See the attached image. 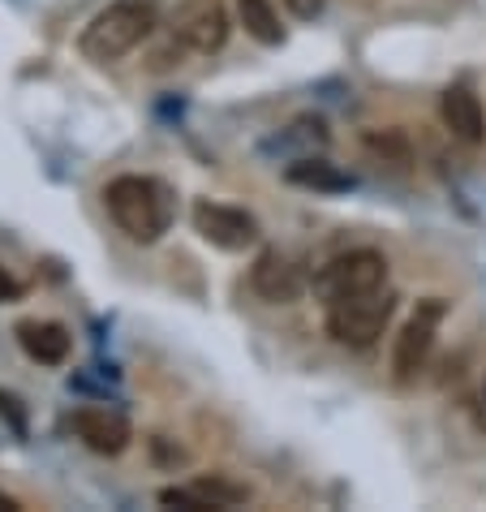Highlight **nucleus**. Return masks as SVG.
Masks as SVG:
<instances>
[{
	"instance_id": "f3484780",
	"label": "nucleus",
	"mask_w": 486,
	"mask_h": 512,
	"mask_svg": "<svg viewBox=\"0 0 486 512\" xmlns=\"http://www.w3.org/2000/svg\"><path fill=\"white\" fill-rule=\"evenodd\" d=\"M0 418H9L13 422V431H26V418H22V409H18V401H13V396H5V392H0Z\"/></svg>"
},
{
	"instance_id": "0eeeda50",
	"label": "nucleus",
	"mask_w": 486,
	"mask_h": 512,
	"mask_svg": "<svg viewBox=\"0 0 486 512\" xmlns=\"http://www.w3.org/2000/svg\"><path fill=\"white\" fill-rule=\"evenodd\" d=\"M194 233L216 250L228 254H241L259 241V220L241 207H224V203H194Z\"/></svg>"
},
{
	"instance_id": "423d86ee",
	"label": "nucleus",
	"mask_w": 486,
	"mask_h": 512,
	"mask_svg": "<svg viewBox=\"0 0 486 512\" xmlns=\"http://www.w3.org/2000/svg\"><path fill=\"white\" fill-rule=\"evenodd\" d=\"M443 310H448V306H443L439 297H426V302L405 319V327H400V336L392 345V375H396V383H413L422 375V366L431 362Z\"/></svg>"
},
{
	"instance_id": "6e6552de",
	"label": "nucleus",
	"mask_w": 486,
	"mask_h": 512,
	"mask_svg": "<svg viewBox=\"0 0 486 512\" xmlns=\"http://www.w3.org/2000/svg\"><path fill=\"white\" fill-rule=\"evenodd\" d=\"M69 431L91 452H99V457H117V452L130 448V422H125L117 409H104V405L74 409V414H69Z\"/></svg>"
},
{
	"instance_id": "20e7f679",
	"label": "nucleus",
	"mask_w": 486,
	"mask_h": 512,
	"mask_svg": "<svg viewBox=\"0 0 486 512\" xmlns=\"http://www.w3.org/2000/svg\"><path fill=\"white\" fill-rule=\"evenodd\" d=\"M388 284V259L379 250H349L340 259L323 263L314 276V293L323 302H340V297H357V293H375Z\"/></svg>"
},
{
	"instance_id": "6ab92c4d",
	"label": "nucleus",
	"mask_w": 486,
	"mask_h": 512,
	"mask_svg": "<svg viewBox=\"0 0 486 512\" xmlns=\"http://www.w3.org/2000/svg\"><path fill=\"white\" fill-rule=\"evenodd\" d=\"M474 422L486 431V379H482V392H478V405H474Z\"/></svg>"
},
{
	"instance_id": "9b49d317",
	"label": "nucleus",
	"mask_w": 486,
	"mask_h": 512,
	"mask_svg": "<svg viewBox=\"0 0 486 512\" xmlns=\"http://www.w3.org/2000/svg\"><path fill=\"white\" fill-rule=\"evenodd\" d=\"M13 336H18L26 358L39 366H61L69 358V327L52 323V319H22L13 327Z\"/></svg>"
},
{
	"instance_id": "f03ea898",
	"label": "nucleus",
	"mask_w": 486,
	"mask_h": 512,
	"mask_svg": "<svg viewBox=\"0 0 486 512\" xmlns=\"http://www.w3.org/2000/svg\"><path fill=\"white\" fill-rule=\"evenodd\" d=\"M155 22H160V13H155L151 0H117V5H108L104 13H95L91 26L78 39V48L87 61L112 65V61H121V56H130L142 39H151Z\"/></svg>"
},
{
	"instance_id": "a211bd4d",
	"label": "nucleus",
	"mask_w": 486,
	"mask_h": 512,
	"mask_svg": "<svg viewBox=\"0 0 486 512\" xmlns=\"http://www.w3.org/2000/svg\"><path fill=\"white\" fill-rule=\"evenodd\" d=\"M18 297H22V284L13 280L5 267H0V306H5V302H18Z\"/></svg>"
},
{
	"instance_id": "dca6fc26",
	"label": "nucleus",
	"mask_w": 486,
	"mask_h": 512,
	"mask_svg": "<svg viewBox=\"0 0 486 512\" xmlns=\"http://www.w3.org/2000/svg\"><path fill=\"white\" fill-rule=\"evenodd\" d=\"M284 5H289V13H293V18L310 22V18H319V13H323V5H327V0H284Z\"/></svg>"
},
{
	"instance_id": "2eb2a0df",
	"label": "nucleus",
	"mask_w": 486,
	"mask_h": 512,
	"mask_svg": "<svg viewBox=\"0 0 486 512\" xmlns=\"http://www.w3.org/2000/svg\"><path fill=\"white\" fill-rule=\"evenodd\" d=\"M160 504L185 508V512H216V504H211L207 495H198L194 487H190V491H185V487H164V491H160Z\"/></svg>"
},
{
	"instance_id": "1a4fd4ad",
	"label": "nucleus",
	"mask_w": 486,
	"mask_h": 512,
	"mask_svg": "<svg viewBox=\"0 0 486 512\" xmlns=\"http://www.w3.org/2000/svg\"><path fill=\"white\" fill-rule=\"evenodd\" d=\"M250 289L263 297V302H276V306H289L306 293V276L289 254L280 250H263L250 267Z\"/></svg>"
},
{
	"instance_id": "f257e3e1",
	"label": "nucleus",
	"mask_w": 486,
	"mask_h": 512,
	"mask_svg": "<svg viewBox=\"0 0 486 512\" xmlns=\"http://www.w3.org/2000/svg\"><path fill=\"white\" fill-rule=\"evenodd\" d=\"M104 207H108L112 224H117L130 241H138V246H155V241L173 229L177 194L168 190L160 177L125 173V177L104 186Z\"/></svg>"
},
{
	"instance_id": "9d476101",
	"label": "nucleus",
	"mask_w": 486,
	"mask_h": 512,
	"mask_svg": "<svg viewBox=\"0 0 486 512\" xmlns=\"http://www.w3.org/2000/svg\"><path fill=\"white\" fill-rule=\"evenodd\" d=\"M439 117H443V130H448L456 142L465 147H478L486 138V112L478 104V95L469 87H448L439 95Z\"/></svg>"
},
{
	"instance_id": "39448f33",
	"label": "nucleus",
	"mask_w": 486,
	"mask_h": 512,
	"mask_svg": "<svg viewBox=\"0 0 486 512\" xmlns=\"http://www.w3.org/2000/svg\"><path fill=\"white\" fill-rule=\"evenodd\" d=\"M168 39L190 56H211L228 44V13L220 0H181L168 18Z\"/></svg>"
},
{
	"instance_id": "7ed1b4c3",
	"label": "nucleus",
	"mask_w": 486,
	"mask_h": 512,
	"mask_svg": "<svg viewBox=\"0 0 486 512\" xmlns=\"http://www.w3.org/2000/svg\"><path fill=\"white\" fill-rule=\"evenodd\" d=\"M392 315H396V293H388V289L340 297V302H327V332H332L336 345L370 349L388 332Z\"/></svg>"
},
{
	"instance_id": "f8f14e48",
	"label": "nucleus",
	"mask_w": 486,
	"mask_h": 512,
	"mask_svg": "<svg viewBox=\"0 0 486 512\" xmlns=\"http://www.w3.org/2000/svg\"><path fill=\"white\" fill-rule=\"evenodd\" d=\"M237 18L246 26V35L259 39V44H267V48L284 44V26H280V13L271 0H237Z\"/></svg>"
},
{
	"instance_id": "ddd939ff",
	"label": "nucleus",
	"mask_w": 486,
	"mask_h": 512,
	"mask_svg": "<svg viewBox=\"0 0 486 512\" xmlns=\"http://www.w3.org/2000/svg\"><path fill=\"white\" fill-rule=\"evenodd\" d=\"M284 177L302 190H314V194H340V190L353 186V177H345L336 164H327V160H297Z\"/></svg>"
},
{
	"instance_id": "aec40b11",
	"label": "nucleus",
	"mask_w": 486,
	"mask_h": 512,
	"mask_svg": "<svg viewBox=\"0 0 486 512\" xmlns=\"http://www.w3.org/2000/svg\"><path fill=\"white\" fill-rule=\"evenodd\" d=\"M0 512H22V504L13 495H0Z\"/></svg>"
},
{
	"instance_id": "4468645a",
	"label": "nucleus",
	"mask_w": 486,
	"mask_h": 512,
	"mask_svg": "<svg viewBox=\"0 0 486 512\" xmlns=\"http://www.w3.org/2000/svg\"><path fill=\"white\" fill-rule=\"evenodd\" d=\"M194 491H198V495H207V500L216 504V512L237 508V504H246V500H250V487H246V482H233V478H224V474L198 478V482H194Z\"/></svg>"
}]
</instances>
